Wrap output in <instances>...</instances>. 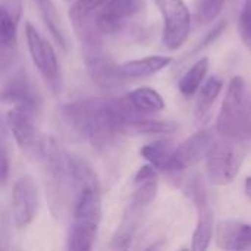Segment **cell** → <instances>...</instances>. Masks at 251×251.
<instances>
[{
	"label": "cell",
	"instance_id": "4fadbf2b",
	"mask_svg": "<svg viewBox=\"0 0 251 251\" xmlns=\"http://www.w3.org/2000/svg\"><path fill=\"white\" fill-rule=\"evenodd\" d=\"M218 129L213 128H204L184 140L176 149H175V157L178 163L187 169L191 166L199 165L203 159L207 157L212 147L215 146Z\"/></svg>",
	"mask_w": 251,
	"mask_h": 251
},
{
	"label": "cell",
	"instance_id": "7c38bea8",
	"mask_svg": "<svg viewBox=\"0 0 251 251\" xmlns=\"http://www.w3.org/2000/svg\"><path fill=\"white\" fill-rule=\"evenodd\" d=\"M141 156L153 165L157 171L166 175L169 182L174 181V185H179L182 178V172L185 171L175 157V149L171 146L169 141L159 140L154 143H150L141 149Z\"/></svg>",
	"mask_w": 251,
	"mask_h": 251
},
{
	"label": "cell",
	"instance_id": "4316f807",
	"mask_svg": "<svg viewBox=\"0 0 251 251\" xmlns=\"http://www.w3.org/2000/svg\"><path fill=\"white\" fill-rule=\"evenodd\" d=\"M106 1L107 0H76L69 7V16L74 24H79L82 21H87L90 15L99 10Z\"/></svg>",
	"mask_w": 251,
	"mask_h": 251
},
{
	"label": "cell",
	"instance_id": "8fae6325",
	"mask_svg": "<svg viewBox=\"0 0 251 251\" xmlns=\"http://www.w3.org/2000/svg\"><path fill=\"white\" fill-rule=\"evenodd\" d=\"M25 38H26V46H28L31 59L35 63L37 69L41 72V75L49 81L57 79L59 62L49 40H46L32 26L31 22H25Z\"/></svg>",
	"mask_w": 251,
	"mask_h": 251
},
{
	"label": "cell",
	"instance_id": "484cf974",
	"mask_svg": "<svg viewBox=\"0 0 251 251\" xmlns=\"http://www.w3.org/2000/svg\"><path fill=\"white\" fill-rule=\"evenodd\" d=\"M226 0H197L196 19L200 25H207L215 21L222 12Z\"/></svg>",
	"mask_w": 251,
	"mask_h": 251
},
{
	"label": "cell",
	"instance_id": "f546056e",
	"mask_svg": "<svg viewBox=\"0 0 251 251\" xmlns=\"http://www.w3.org/2000/svg\"><path fill=\"white\" fill-rule=\"evenodd\" d=\"M1 10H4L13 19H16L19 22V19L22 16V3H21V0H3Z\"/></svg>",
	"mask_w": 251,
	"mask_h": 251
},
{
	"label": "cell",
	"instance_id": "7a4b0ae2",
	"mask_svg": "<svg viewBox=\"0 0 251 251\" xmlns=\"http://www.w3.org/2000/svg\"><path fill=\"white\" fill-rule=\"evenodd\" d=\"M216 129L224 138L238 141L251 138V100L241 76L232 78L228 85L218 115Z\"/></svg>",
	"mask_w": 251,
	"mask_h": 251
},
{
	"label": "cell",
	"instance_id": "30bf717a",
	"mask_svg": "<svg viewBox=\"0 0 251 251\" xmlns=\"http://www.w3.org/2000/svg\"><path fill=\"white\" fill-rule=\"evenodd\" d=\"M32 119L34 118L31 115H28L22 110L13 109V107L6 115L7 126H9L16 144L24 151V154H26L28 157L40 159L44 137H41L37 132V129L32 124Z\"/></svg>",
	"mask_w": 251,
	"mask_h": 251
},
{
	"label": "cell",
	"instance_id": "44dd1931",
	"mask_svg": "<svg viewBox=\"0 0 251 251\" xmlns=\"http://www.w3.org/2000/svg\"><path fill=\"white\" fill-rule=\"evenodd\" d=\"M126 99L138 113H154L165 109L163 97L156 90L149 87H140L132 90L126 96Z\"/></svg>",
	"mask_w": 251,
	"mask_h": 251
},
{
	"label": "cell",
	"instance_id": "603a6c76",
	"mask_svg": "<svg viewBox=\"0 0 251 251\" xmlns=\"http://www.w3.org/2000/svg\"><path fill=\"white\" fill-rule=\"evenodd\" d=\"M43 15L44 24L47 25L51 37L56 40V43L59 44L60 49L66 50L68 44H66V35H65V29H63V22L60 19V15L53 3V0H34Z\"/></svg>",
	"mask_w": 251,
	"mask_h": 251
},
{
	"label": "cell",
	"instance_id": "d4e9b609",
	"mask_svg": "<svg viewBox=\"0 0 251 251\" xmlns=\"http://www.w3.org/2000/svg\"><path fill=\"white\" fill-rule=\"evenodd\" d=\"M184 193L188 197V200L194 204L196 209H200V207L209 204L204 181L197 174L184 179Z\"/></svg>",
	"mask_w": 251,
	"mask_h": 251
},
{
	"label": "cell",
	"instance_id": "4dcf8cb0",
	"mask_svg": "<svg viewBox=\"0 0 251 251\" xmlns=\"http://www.w3.org/2000/svg\"><path fill=\"white\" fill-rule=\"evenodd\" d=\"M1 184H6L7 176H9V157H7V151L6 147H1Z\"/></svg>",
	"mask_w": 251,
	"mask_h": 251
},
{
	"label": "cell",
	"instance_id": "cb8c5ba5",
	"mask_svg": "<svg viewBox=\"0 0 251 251\" xmlns=\"http://www.w3.org/2000/svg\"><path fill=\"white\" fill-rule=\"evenodd\" d=\"M207 69H209V59L207 57H201L200 60H197L179 79L178 82V88L179 91L185 96V97H190L193 94H196L200 87H201V82L207 74Z\"/></svg>",
	"mask_w": 251,
	"mask_h": 251
},
{
	"label": "cell",
	"instance_id": "d6986e66",
	"mask_svg": "<svg viewBox=\"0 0 251 251\" xmlns=\"http://www.w3.org/2000/svg\"><path fill=\"white\" fill-rule=\"evenodd\" d=\"M222 88H224V81L222 78L216 75L207 78V81L200 87V93H199L196 110H194V118L197 124H203L209 118L216 99L222 93Z\"/></svg>",
	"mask_w": 251,
	"mask_h": 251
},
{
	"label": "cell",
	"instance_id": "5b68a950",
	"mask_svg": "<svg viewBox=\"0 0 251 251\" xmlns=\"http://www.w3.org/2000/svg\"><path fill=\"white\" fill-rule=\"evenodd\" d=\"M246 150L241 141L225 138L216 141L206 157V169L209 181L215 185L231 184L244 162Z\"/></svg>",
	"mask_w": 251,
	"mask_h": 251
},
{
	"label": "cell",
	"instance_id": "ba28073f",
	"mask_svg": "<svg viewBox=\"0 0 251 251\" xmlns=\"http://www.w3.org/2000/svg\"><path fill=\"white\" fill-rule=\"evenodd\" d=\"M38 210V193L34 179L28 175L21 176L12 190V222L24 229L35 219Z\"/></svg>",
	"mask_w": 251,
	"mask_h": 251
},
{
	"label": "cell",
	"instance_id": "1f68e13d",
	"mask_svg": "<svg viewBox=\"0 0 251 251\" xmlns=\"http://www.w3.org/2000/svg\"><path fill=\"white\" fill-rule=\"evenodd\" d=\"M244 190H246V194H247V197H250L251 199V176H249V178L246 179Z\"/></svg>",
	"mask_w": 251,
	"mask_h": 251
},
{
	"label": "cell",
	"instance_id": "ffe728a7",
	"mask_svg": "<svg viewBox=\"0 0 251 251\" xmlns=\"http://www.w3.org/2000/svg\"><path fill=\"white\" fill-rule=\"evenodd\" d=\"M179 126L174 121H163V119H149L144 116H138V112L134 113V116L128 121L125 126V134H171L176 131Z\"/></svg>",
	"mask_w": 251,
	"mask_h": 251
},
{
	"label": "cell",
	"instance_id": "5bb4252c",
	"mask_svg": "<svg viewBox=\"0 0 251 251\" xmlns=\"http://www.w3.org/2000/svg\"><path fill=\"white\" fill-rule=\"evenodd\" d=\"M147 207H149L147 203L131 197V201L128 203L126 209L124 212L122 221H121L116 232L112 237L110 247L119 249V250H125L129 247V243L134 240L140 225L143 224L144 213H146Z\"/></svg>",
	"mask_w": 251,
	"mask_h": 251
},
{
	"label": "cell",
	"instance_id": "9a60e30c",
	"mask_svg": "<svg viewBox=\"0 0 251 251\" xmlns=\"http://www.w3.org/2000/svg\"><path fill=\"white\" fill-rule=\"evenodd\" d=\"M216 244L224 250H251V225L225 221L218 225Z\"/></svg>",
	"mask_w": 251,
	"mask_h": 251
},
{
	"label": "cell",
	"instance_id": "83f0119b",
	"mask_svg": "<svg viewBox=\"0 0 251 251\" xmlns=\"http://www.w3.org/2000/svg\"><path fill=\"white\" fill-rule=\"evenodd\" d=\"M238 32L243 44L251 50V0H246L238 18Z\"/></svg>",
	"mask_w": 251,
	"mask_h": 251
},
{
	"label": "cell",
	"instance_id": "52a82bcc",
	"mask_svg": "<svg viewBox=\"0 0 251 251\" xmlns=\"http://www.w3.org/2000/svg\"><path fill=\"white\" fill-rule=\"evenodd\" d=\"M144 9L143 0H107L94 19L96 29L100 34L112 35L121 32Z\"/></svg>",
	"mask_w": 251,
	"mask_h": 251
},
{
	"label": "cell",
	"instance_id": "7402d4cb",
	"mask_svg": "<svg viewBox=\"0 0 251 251\" xmlns=\"http://www.w3.org/2000/svg\"><path fill=\"white\" fill-rule=\"evenodd\" d=\"M197 213H199V219L193 234L191 250L204 251L207 250L213 237V212L209 207V204H206L197 209Z\"/></svg>",
	"mask_w": 251,
	"mask_h": 251
},
{
	"label": "cell",
	"instance_id": "3957f363",
	"mask_svg": "<svg viewBox=\"0 0 251 251\" xmlns=\"http://www.w3.org/2000/svg\"><path fill=\"white\" fill-rule=\"evenodd\" d=\"M101 221L100 190L87 188L78 191L74 204V219L68 234V249L88 251L93 249Z\"/></svg>",
	"mask_w": 251,
	"mask_h": 251
},
{
	"label": "cell",
	"instance_id": "e0dca14e",
	"mask_svg": "<svg viewBox=\"0 0 251 251\" xmlns=\"http://www.w3.org/2000/svg\"><path fill=\"white\" fill-rule=\"evenodd\" d=\"M174 59L169 56H147V57L125 62L118 66V71L124 79L146 78L168 68Z\"/></svg>",
	"mask_w": 251,
	"mask_h": 251
},
{
	"label": "cell",
	"instance_id": "ac0fdd59",
	"mask_svg": "<svg viewBox=\"0 0 251 251\" xmlns=\"http://www.w3.org/2000/svg\"><path fill=\"white\" fill-rule=\"evenodd\" d=\"M66 159L69 166V176L72 178L76 191L87 190V188L100 190L99 176L93 169V166L84 157L76 154H66Z\"/></svg>",
	"mask_w": 251,
	"mask_h": 251
},
{
	"label": "cell",
	"instance_id": "6da1fadb",
	"mask_svg": "<svg viewBox=\"0 0 251 251\" xmlns=\"http://www.w3.org/2000/svg\"><path fill=\"white\" fill-rule=\"evenodd\" d=\"M135 112L128 99H82L62 109L66 122L99 151L110 149L125 134Z\"/></svg>",
	"mask_w": 251,
	"mask_h": 251
},
{
	"label": "cell",
	"instance_id": "f1b7e54d",
	"mask_svg": "<svg viewBox=\"0 0 251 251\" xmlns=\"http://www.w3.org/2000/svg\"><path fill=\"white\" fill-rule=\"evenodd\" d=\"M225 28H226V21H221L219 24H216V25L212 28V31L206 35V38H204V40H203V41H201V43H200V44L193 50V53H197L199 50H201V49H204L206 46H209L210 43H213V41H215V40L222 34V31H224Z\"/></svg>",
	"mask_w": 251,
	"mask_h": 251
},
{
	"label": "cell",
	"instance_id": "2e32d148",
	"mask_svg": "<svg viewBox=\"0 0 251 251\" xmlns=\"http://www.w3.org/2000/svg\"><path fill=\"white\" fill-rule=\"evenodd\" d=\"M85 65L91 79L100 87L112 88L124 81V78L119 75L118 66L113 65V62L109 57L97 53L96 50H93L85 57Z\"/></svg>",
	"mask_w": 251,
	"mask_h": 251
},
{
	"label": "cell",
	"instance_id": "277c9868",
	"mask_svg": "<svg viewBox=\"0 0 251 251\" xmlns=\"http://www.w3.org/2000/svg\"><path fill=\"white\" fill-rule=\"evenodd\" d=\"M38 160H41L44 168V185L50 212L54 218H59L66 206V181L69 174L66 154L62 153L54 138L44 137Z\"/></svg>",
	"mask_w": 251,
	"mask_h": 251
},
{
	"label": "cell",
	"instance_id": "9c48e42d",
	"mask_svg": "<svg viewBox=\"0 0 251 251\" xmlns=\"http://www.w3.org/2000/svg\"><path fill=\"white\" fill-rule=\"evenodd\" d=\"M1 99L13 109L22 110L32 118L37 116L41 107V99L24 72H18L4 84L1 90Z\"/></svg>",
	"mask_w": 251,
	"mask_h": 251
},
{
	"label": "cell",
	"instance_id": "8992f818",
	"mask_svg": "<svg viewBox=\"0 0 251 251\" xmlns=\"http://www.w3.org/2000/svg\"><path fill=\"white\" fill-rule=\"evenodd\" d=\"M163 18V44L178 50L190 35L191 15L184 0H153Z\"/></svg>",
	"mask_w": 251,
	"mask_h": 251
}]
</instances>
